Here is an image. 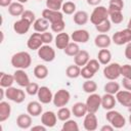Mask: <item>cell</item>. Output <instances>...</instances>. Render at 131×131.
Masks as SVG:
<instances>
[{
  "label": "cell",
  "instance_id": "obj_54",
  "mask_svg": "<svg viewBox=\"0 0 131 131\" xmlns=\"http://www.w3.org/2000/svg\"><path fill=\"white\" fill-rule=\"evenodd\" d=\"M115 128L114 126H112L111 124L110 125H103L101 128H100V131H113Z\"/></svg>",
  "mask_w": 131,
  "mask_h": 131
},
{
  "label": "cell",
  "instance_id": "obj_24",
  "mask_svg": "<svg viewBox=\"0 0 131 131\" xmlns=\"http://www.w3.org/2000/svg\"><path fill=\"white\" fill-rule=\"evenodd\" d=\"M89 59H90V55H89L88 51H86V50H80L78 52V54L74 56L75 64H77L79 67L86 66L87 62L89 61Z\"/></svg>",
  "mask_w": 131,
  "mask_h": 131
},
{
  "label": "cell",
  "instance_id": "obj_46",
  "mask_svg": "<svg viewBox=\"0 0 131 131\" xmlns=\"http://www.w3.org/2000/svg\"><path fill=\"white\" fill-rule=\"evenodd\" d=\"M94 75H95V73H94L91 69H89L87 66H84V67L81 69V76H82L84 79H86V80L91 79Z\"/></svg>",
  "mask_w": 131,
  "mask_h": 131
},
{
  "label": "cell",
  "instance_id": "obj_16",
  "mask_svg": "<svg viewBox=\"0 0 131 131\" xmlns=\"http://www.w3.org/2000/svg\"><path fill=\"white\" fill-rule=\"evenodd\" d=\"M14 81L16 82L17 85H19L20 87H26L29 83H30V78L28 76V74L25 72V70L21 69H17L14 73Z\"/></svg>",
  "mask_w": 131,
  "mask_h": 131
},
{
  "label": "cell",
  "instance_id": "obj_43",
  "mask_svg": "<svg viewBox=\"0 0 131 131\" xmlns=\"http://www.w3.org/2000/svg\"><path fill=\"white\" fill-rule=\"evenodd\" d=\"M124 8V1L123 0H110L108 10H123Z\"/></svg>",
  "mask_w": 131,
  "mask_h": 131
},
{
  "label": "cell",
  "instance_id": "obj_9",
  "mask_svg": "<svg viewBox=\"0 0 131 131\" xmlns=\"http://www.w3.org/2000/svg\"><path fill=\"white\" fill-rule=\"evenodd\" d=\"M85 103L87 105L88 113H94L95 114L98 111V108L101 106V96L95 92L91 93L87 97V100Z\"/></svg>",
  "mask_w": 131,
  "mask_h": 131
},
{
  "label": "cell",
  "instance_id": "obj_34",
  "mask_svg": "<svg viewBox=\"0 0 131 131\" xmlns=\"http://www.w3.org/2000/svg\"><path fill=\"white\" fill-rule=\"evenodd\" d=\"M108 15H110L111 21L116 25L121 24L124 19V16H123V13L121 10H108Z\"/></svg>",
  "mask_w": 131,
  "mask_h": 131
},
{
  "label": "cell",
  "instance_id": "obj_40",
  "mask_svg": "<svg viewBox=\"0 0 131 131\" xmlns=\"http://www.w3.org/2000/svg\"><path fill=\"white\" fill-rule=\"evenodd\" d=\"M63 0H46V7L51 10H60Z\"/></svg>",
  "mask_w": 131,
  "mask_h": 131
},
{
  "label": "cell",
  "instance_id": "obj_55",
  "mask_svg": "<svg viewBox=\"0 0 131 131\" xmlns=\"http://www.w3.org/2000/svg\"><path fill=\"white\" fill-rule=\"evenodd\" d=\"M11 3H12V1H11V0H0V5H1L2 7L9 6Z\"/></svg>",
  "mask_w": 131,
  "mask_h": 131
},
{
  "label": "cell",
  "instance_id": "obj_15",
  "mask_svg": "<svg viewBox=\"0 0 131 131\" xmlns=\"http://www.w3.org/2000/svg\"><path fill=\"white\" fill-rule=\"evenodd\" d=\"M116 99L123 106L131 107V91H129V90H119L116 93Z\"/></svg>",
  "mask_w": 131,
  "mask_h": 131
},
{
  "label": "cell",
  "instance_id": "obj_58",
  "mask_svg": "<svg viewBox=\"0 0 131 131\" xmlns=\"http://www.w3.org/2000/svg\"><path fill=\"white\" fill-rule=\"evenodd\" d=\"M16 1H17V2H20V3H23V4L28 2V0H16Z\"/></svg>",
  "mask_w": 131,
  "mask_h": 131
},
{
  "label": "cell",
  "instance_id": "obj_36",
  "mask_svg": "<svg viewBox=\"0 0 131 131\" xmlns=\"http://www.w3.org/2000/svg\"><path fill=\"white\" fill-rule=\"evenodd\" d=\"M82 88H83L84 92H86V93H88V94H91V93H94V92L97 90V84H96L93 80L88 79V80H86V81L83 83Z\"/></svg>",
  "mask_w": 131,
  "mask_h": 131
},
{
  "label": "cell",
  "instance_id": "obj_23",
  "mask_svg": "<svg viewBox=\"0 0 131 131\" xmlns=\"http://www.w3.org/2000/svg\"><path fill=\"white\" fill-rule=\"evenodd\" d=\"M42 105L41 102L39 101H30L27 105V112L30 114L32 117H38L42 114Z\"/></svg>",
  "mask_w": 131,
  "mask_h": 131
},
{
  "label": "cell",
  "instance_id": "obj_14",
  "mask_svg": "<svg viewBox=\"0 0 131 131\" xmlns=\"http://www.w3.org/2000/svg\"><path fill=\"white\" fill-rule=\"evenodd\" d=\"M37 96H38L39 101L41 103H44V104L50 103L52 101V99H53V94H52L51 90L47 86H41L39 88Z\"/></svg>",
  "mask_w": 131,
  "mask_h": 131
},
{
  "label": "cell",
  "instance_id": "obj_56",
  "mask_svg": "<svg viewBox=\"0 0 131 131\" xmlns=\"http://www.w3.org/2000/svg\"><path fill=\"white\" fill-rule=\"evenodd\" d=\"M4 94H5V90L3 89V87H1V89H0V95H1L0 99H3V97H4Z\"/></svg>",
  "mask_w": 131,
  "mask_h": 131
},
{
  "label": "cell",
  "instance_id": "obj_20",
  "mask_svg": "<svg viewBox=\"0 0 131 131\" xmlns=\"http://www.w3.org/2000/svg\"><path fill=\"white\" fill-rule=\"evenodd\" d=\"M117 99L116 96L114 94H110V93H105L103 96H101V106L104 110H113L114 106L116 105Z\"/></svg>",
  "mask_w": 131,
  "mask_h": 131
},
{
  "label": "cell",
  "instance_id": "obj_19",
  "mask_svg": "<svg viewBox=\"0 0 131 131\" xmlns=\"http://www.w3.org/2000/svg\"><path fill=\"white\" fill-rule=\"evenodd\" d=\"M111 43H112V39H111V37L108 36V35H106V34H99V35H97L96 37H95V39H94V44H95V46L96 47H98V48H107V47H110V45H111Z\"/></svg>",
  "mask_w": 131,
  "mask_h": 131
},
{
  "label": "cell",
  "instance_id": "obj_30",
  "mask_svg": "<svg viewBox=\"0 0 131 131\" xmlns=\"http://www.w3.org/2000/svg\"><path fill=\"white\" fill-rule=\"evenodd\" d=\"M97 59L98 61L101 63V64H108L111 62V59H112V53L108 49L106 48H102L98 51V54H97Z\"/></svg>",
  "mask_w": 131,
  "mask_h": 131
},
{
  "label": "cell",
  "instance_id": "obj_50",
  "mask_svg": "<svg viewBox=\"0 0 131 131\" xmlns=\"http://www.w3.org/2000/svg\"><path fill=\"white\" fill-rule=\"evenodd\" d=\"M122 85H123V87H124L126 90L131 91V79H129V78H124V77H123Z\"/></svg>",
  "mask_w": 131,
  "mask_h": 131
},
{
  "label": "cell",
  "instance_id": "obj_31",
  "mask_svg": "<svg viewBox=\"0 0 131 131\" xmlns=\"http://www.w3.org/2000/svg\"><path fill=\"white\" fill-rule=\"evenodd\" d=\"M14 76L13 75H9V74H5V73H0V86L3 88H8L11 87L12 84L14 83Z\"/></svg>",
  "mask_w": 131,
  "mask_h": 131
},
{
  "label": "cell",
  "instance_id": "obj_48",
  "mask_svg": "<svg viewBox=\"0 0 131 131\" xmlns=\"http://www.w3.org/2000/svg\"><path fill=\"white\" fill-rule=\"evenodd\" d=\"M121 76H123L124 78L131 79V66L130 64L121 66Z\"/></svg>",
  "mask_w": 131,
  "mask_h": 131
},
{
  "label": "cell",
  "instance_id": "obj_52",
  "mask_svg": "<svg viewBox=\"0 0 131 131\" xmlns=\"http://www.w3.org/2000/svg\"><path fill=\"white\" fill-rule=\"evenodd\" d=\"M46 128L47 127L42 124V125H36V126L31 127V130L32 131H46Z\"/></svg>",
  "mask_w": 131,
  "mask_h": 131
},
{
  "label": "cell",
  "instance_id": "obj_45",
  "mask_svg": "<svg viewBox=\"0 0 131 131\" xmlns=\"http://www.w3.org/2000/svg\"><path fill=\"white\" fill-rule=\"evenodd\" d=\"M20 18H24L26 20H28L29 23L31 24H34V21L36 20V17H35V13L31 10H25L23 12V14L20 15Z\"/></svg>",
  "mask_w": 131,
  "mask_h": 131
},
{
  "label": "cell",
  "instance_id": "obj_41",
  "mask_svg": "<svg viewBox=\"0 0 131 131\" xmlns=\"http://www.w3.org/2000/svg\"><path fill=\"white\" fill-rule=\"evenodd\" d=\"M57 118H58V120H60V121H67V120H69L70 119V117H71V111L68 108V107H66V106H62V107H59V110L57 111Z\"/></svg>",
  "mask_w": 131,
  "mask_h": 131
},
{
  "label": "cell",
  "instance_id": "obj_47",
  "mask_svg": "<svg viewBox=\"0 0 131 131\" xmlns=\"http://www.w3.org/2000/svg\"><path fill=\"white\" fill-rule=\"evenodd\" d=\"M89 69H91L95 74L98 72L99 68H100V62L98 61V59H89V61L86 64Z\"/></svg>",
  "mask_w": 131,
  "mask_h": 131
},
{
  "label": "cell",
  "instance_id": "obj_25",
  "mask_svg": "<svg viewBox=\"0 0 131 131\" xmlns=\"http://www.w3.org/2000/svg\"><path fill=\"white\" fill-rule=\"evenodd\" d=\"M72 113L76 118L85 117V115L88 113L86 103H84V102H76L72 107Z\"/></svg>",
  "mask_w": 131,
  "mask_h": 131
},
{
  "label": "cell",
  "instance_id": "obj_60",
  "mask_svg": "<svg viewBox=\"0 0 131 131\" xmlns=\"http://www.w3.org/2000/svg\"><path fill=\"white\" fill-rule=\"evenodd\" d=\"M39 1H40V0H39Z\"/></svg>",
  "mask_w": 131,
  "mask_h": 131
},
{
  "label": "cell",
  "instance_id": "obj_21",
  "mask_svg": "<svg viewBox=\"0 0 131 131\" xmlns=\"http://www.w3.org/2000/svg\"><path fill=\"white\" fill-rule=\"evenodd\" d=\"M70 36L67 34V33H63V32H60L56 35L55 39H54V42H55V46L58 48V49H64L69 43H70Z\"/></svg>",
  "mask_w": 131,
  "mask_h": 131
},
{
  "label": "cell",
  "instance_id": "obj_6",
  "mask_svg": "<svg viewBox=\"0 0 131 131\" xmlns=\"http://www.w3.org/2000/svg\"><path fill=\"white\" fill-rule=\"evenodd\" d=\"M5 96L9 100L15 102V103H21L26 98V93L24 90L15 88V87H8L5 90Z\"/></svg>",
  "mask_w": 131,
  "mask_h": 131
},
{
  "label": "cell",
  "instance_id": "obj_32",
  "mask_svg": "<svg viewBox=\"0 0 131 131\" xmlns=\"http://www.w3.org/2000/svg\"><path fill=\"white\" fill-rule=\"evenodd\" d=\"M34 76L39 80H43V79L47 78V76H48L47 67L44 64H37L34 68Z\"/></svg>",
  "mask_w": 131,
  "mask_h": 131
},
{
  "label": "cell",
  "instance_id": "obj_13",
  "mask_svg": "<svg viewBox=\"0 0 131 131\" xmlns=\"http://www.w3.org/2000/svg\"><path fill=\"white\" fill-rule=\"evenodd\" d=\"M57 115L52 111H47L42 114L41 116V123L46 126L47 128H52L55 126L57 122Z\"/></svg>",
  "mask_w": 131,
  "mask_h": 131
},
{
  "label": "cell",
  "instance_id": "obj_42",
  "mask_svg": "<svg viewBox=\"0 0 131 131\" xmlns=\"http://www.w3.org/2000/svg\"><path fill=\"white\" fill-rule=\"evenodd\" d=\"M61 10L64 14H73L76 11V4L72 1H67L62 4Z\"/></svg>",
  "mask_w": 131,
  "mask_h": 131
},
{
  "label": "cell",
  "instance_id": "obj_57",
  "mask_svg": "<svg viewBox=\"0 0 131 131\" xmlns=\"http://www.w3.org/2000/svg\"><path fill=\"white\" fill-rule=\"evenodd\" d=\"M127 29H129L130 31H131V18L129 19V21H128V25H127Z\"/></svg>",
  "mask_w": 131,
  "mask_h": 131
},
{
  "label": "cell",
  "instance_id": "obj_18",
  "mask_svg": "<svg viewBox=\"0 0 131 131\" xmlns=\"http://www.w3.org/2000/svg\"><path fill=\"white\" fill-rule=\"evenodd\" d=\"M31 23H29L28 20L24 19V18H20L16 21H14L13 24V31L18 34V35H24L26 33H28V31L30 30V27H31Z\"/></svg>",
  "mask_w": 131,
  "mask_h": 131
},
{
  "label": "cell",
  "instance_id": "obj_51",
  "mask_svg": "<svg viewBox=\"0 0 131 131\" xmlns=\"http://www.w3.org/2000/svg\"><path fill=\"white\" fill-rule=\"evenodd\" d=\"M125 57L128 59V60H131V42L127 43L126 47H125Z\"/></svg>",
  "mask_w": 131,
  "mask_h": 131
},
{
  "label": "cell",
  "instance_id": "obj_37",
  "mask_svg": "<svg viewBox=\"0 0 131 131\" xmlns=\"http://www.w3.org/2000/svg\"><path fill=\"white\" fill-rule=\"evenodd\" d=\"M63 51L69 56H75L80 51V48H79L78 43H76V42H70L69 45L63 49Z\"/></svg>",
  "mask_w": 131,
  "mask_h": 131
},
{
  "label": "cell",
  "instance_id": "obj_1",
  "mask_svg": "<svg viewBox=\"0 0 131 131\" xmlns=\"http://www.w3.org/2000/svg\"><path fill=\"white\" fill-rule=\"evenodd\" d=\"M42 17L46 18L50 23V28L54 33H60L66 28V23L63 20V13L59 10L44 9L42 11Z\"/></svg>",
  "mask_w": 131,
  "mask_h": 131
},
{
  "label": "cell",
  "instance_id": "obj_12",
  "mask_svg": "<svg viewBox=\"0 0 131 131\" xmlns=\"http://www.w3.org/2000/svg\"><path fill=\"white\" fill-rule=\"evenodd\" d=\"M43 44L44 43H43V40L41 37V33H39V32L33 33L27 41V46L31 50H38Z\"/></svg>",
  "mask_w": 131,
  "mask_h": 131
},
{
  "label": "cell",
  "instance_id": "obj_33",
  "mask_svg": "<svg viewBox=\"0 0 131 131\" xmlns=\"http://www.w3.org/2000/svg\"><path fill=\"white\" fill-rule=\"evenodd\" d=\"M66 75L71 79H76L79 76H81V67L77 64L69 66L66 70Z\"/></svg>",
  "mask_w": 131,
  "mask_h": 131
},
{
  "label": "cell",
  "instance_id": "obj_7",
  "mask_svg": "<svg viewBox=\"0 0 131 131\" xmlns=\"http://www.w3.org/2000/svg\"><path fill=\"white\" fill-rule=\"evenodd\" d=\"M103 76L107 80H116L121 76V66L118 62L108 63L103 69Z\"/></svg>",
  "mask_w": 131,
  "mask_h": 131
},
{
  "label": "cell",
  "instance_id": "obj_26",
  "mask_svg": "<svg viewBox=\"0 0 131 131\" xmlns=\"http://www.w3.org/2000/svg\"><path fill=\"white\" fill-rule=\"evenodd\" d=\"M89 19V15L86 11L84 10H79V11H76L74 13V16H73V20L76 25L78 26H83V25H86L87 21Z\"/></svg>",
  "mask_w": 131,
  "mask_h": 131
},
{
  "label": "cell",
  "instance_id": "obj_4",
  "mask_svg": "<svg viewBox=\"0 0 131 131\" xmlns=\"http://www.w3.org/2000/svg\"><path fill=\"white\" fill-rule=\"evenodd\" d=\"M108 17H110V15H108V10H107V8H105L104 6L98 5V6H96V7L93 9L92 13L90 14V21H91L94 26H96V25L102 23L103 20L107 19Z\"/></svg>",
  "mask_w": 131,
  "mask_h": 131
},
{
  "label": "cell",
  "instance_id": "obj_29",
  "mask_svg": "<svg viewBox=\"0 0 131 131\" xmlns=\"http://www.w3.org/2000/svg\"><path fill=\"white\" fill-rule=\"evenodd\" d=\"M11 114V105L6 101L0 102V122L6 121Z\"/></svg>",
  "mask_w": 131,
  "mask_h": 131
},
{
  "label": "cell",
  "instance_id": "obj_53",
  "mask_svg": "<svg viewBox=\"0 0 131 131\" xmlns=\"http://www.w3.org/2000/svg\"><path fill=\"white\" fill-rule=\"evenodd\" d=\"M86 1L90 6H98L99 3L101 2V0H86Z\"/></svg>",
  "mask_w": 131,
  "mask_h": 131
},
{
  "label": "cell",
  "instance_id": "obj_22",
  "mask_svg": "<svg viewBox=\"0 0 131 131\" xmlns=\"http://www.w3.org/2000/svg\"><path fill=\"white\" fill-rule=\"evenodd\" d=\"M16 125L20 129H29L32 126V116L29 114H20L16 118Z\"/></svg>",
  "mask_w": 131,
  "mask_h": 131
},
{
  "label": "cell",
  "instance_id": "obj_44",
  "mask_svg": "<svg viewBox=\"0 0 131 131\" xmlns=\"http://www.w3.org/2000/svg\"><path fill=\"white\" fill-rule=\"evenodd\" d=\"M39 85L37 83H34V82H30L27 86H26V91L29 95H36L39 91Z\"/></svg>",
  "mask_w": 131,
  "mask_h": 131
},
{
  "label": "cell",
  "instance_id": "obj_10",
  "mask_svg": "<svg viewBox=\"0 0 131 131\" xmlns=\"http://www.w3.org/2000/svg\"><path fill=\"white\" fill-rule=\"evenodd\" d=\"M38 56L42 60H44L46 62H50V61L54 60V58H55V50L49 44L42 45L38 49Z\"/></svg>",
  "mask_w": 131,
  "mask_h": 131
},
{
  "label": "cell",
  "instance_id": "obj_5",
  "mask_svg": "<svg viewBox=\"0 0 131 131\" xmlns=\"http://www.w3.org/2000/svg\"><path fill=\"white\" fill-rule=\"evenodd\" d=\"M70 99H71L70 92L66 89H59L53 95L52 102L56 107H62V106H66L69 103Z\"/></svg>",
  "mask_w": 131,
  "mask_h": 131
},
{
  "label": "cell",
  "instance_id": "obj_35",
  "mask_svg": "<svg viewBox=\"0 0 131 131\" xmlns=\"http://www.w3.org/2000/svg\"><path fill=\"white\" fill-rule=\"evenodd\" d=\"M103 89H104L105 93H110V94H114L115 95L120 90V85L117 82H115V80H110V82H107L104 85Z\"/></svg>",
  "mask_w": 131,
  "mask_h": 131
},
{
  "label": "cell",
  "instance_id": "obj_2",
  "mask_svg": "<svg viewBox=\"0 0 131 131\" xmlns=\"http://www.w3.org/2000/svg\"><path fill=\"white\" fill-rule=\"evenodd\" d=\"M11 66L14 67L15 69H21V70H26L28 69L31 63H32V57L31 55L26 52V51H19L14 53L11 56Z\"/></svg>",
  "mask_w": 131,
  "mask_h": 131
},
{
  "label": "cell",
  "instance_id": "obj_28",
  "mask_svg": "<svg viewBox=\"0 0 131 131\" xmlns=\"http://www.w3.org/2000/svg\"><path fill=\"white\" fill-rule=\"evenodd\" d=\"M33 27H34V30L36 32H39V33H43V32H46L49 28V21L44 18V17H40V18H37L34 24H33Z\"/></svg>",
  "mask_w": 131,
  "mask_h": 131
},
{
  "label": "cell",
  "instance_id": "obj_27",
  "mask_svg": "<svg viewBox=\"0 0 131 131\" xmlns=\"http://www.w3.org/2000/svg\"><path fill=\"white\" fill-rule=\"evenodd\" d=\"M24 11H25L24 4L20 3V2H17V1L16 2H12L8 6V12L12 16H20Z\"/></svg>",
  "mask_w": 131,
  "mask_h": 131
},
{
  "label": "cell",
  "instance_id": "obj_3",
  "mask_svg": "<svg viewBox=\"0 0 131 131\" xmlns=\"http://www.w3.org/2000/svg\"><path fill=\"white\" fill-rule=\"evenodd\" d=\"M105 119L116 129H121L126 124V119L124 118V116L117 111L110 110L105 115Z\"/></svg>",
  "mask_w": 131,
  "mask_h": 131
},
{
  "label": "cell",
  "instance_id": "obj_11",
  "mask_svg": "<svg viewBox=\"0 0 131 131\" xmlns=\"http://www.w3.org/2000/svg\"><path fill=\"white\" fill-rule=\"evenodd\" d=\"M83 126H84L85 130H87V131H94L97 129L98 121H97V118L94 113H87L85 115L84 121H83Z\"/></svg>",
  "mask_w": 131,
  "mask_h": 131
},
{
  "label": "cell",
  "instance_id": "obj_39",
  "mask_svg": "<svg viewBox=\"0 0 131 131\" xmlns=\"http://www.w3.org/2000/svg\"><path fill=\"white\" fill-rule=\"evenodd\" d=\"M61 129H62V131H78L79 126H78V123L76 121L69 119V120L64 121Z\"/></svg>",
  "mask_w": 131,
  "mask_h": 131
},
{
  "label": "cell",
  "instance_id": "obj_49",
  "mask_svg": "<svg viewBox=\"0 0 131 131\" xmlns=\"http://www.w3.org/2000/svg\"><path fill=\"white\" fill-rule=\"evenodd\" d=\"M41 37H42V40H43V43L44 44H50L53 41V35H52V33H49L47 31L41 33Z\"/></svg>",
  "mask_w": 131,
  "mask_h": 131
},
{
  "label": "cell",
  "instance_id": "obj_38",
  "mask_svg": "<svg viewBox=\"0 0 131 131\" xmlns=\"http://www.w3.org/2000/svg\"><path fill=\"white\" fill-rule=\"evenodd\" d=\"M111 28H112V21H111L108 18L95 26V29H96L99 33H101V34L107 33V32L111 30Z\"/></svg>",
  "mask_w": 131,
  "mask_h": 131
},
{
  "label": "cell",
  "instance_id": "obj_17",
  "mask_svg": "<svg viewBox=\"0 0 131 131\" xmlns=\"http://www.w3.org/2000/svg\"><path fill=\"white\" fill-rule=\"evenodd\" d=\"M89 38H90V36H89L88 31L83 30V29L76 30L71 35V39L76 43H86L89 41Z\"/></svg>",
  "mask_w": 131,
  "mask_h": 131
},
{
  "label": "cell",
  "instance_id": "obj_8",
  "mask_svg": "<svg viewBox=\"0 0 131 131\" xmlns=\"http://www.w3.org/2000/svg\"><path fill=\"white\" fill-rule=\"evenodd\" d=\"M112 41L117 45H123L131 42V31L126 28L122 31L116 32L112 37Z\"/></svg>",
  "mask_w": 131,
  "mask_h": 131
},
{
  "label": "cell",
  "instance_id": "obj_59",
  "mask_svg": "<svg viewBox=\"0 0 131 131\" xmlns=\"http://www.w3.org/2000/svg\"><path fill=\"white\" fill-rule=\"evenodd\" d=\"M129 123H130V125H131V115L129 116Z\"/></svg>",
  "mask_w": 131,
  "mask_h": 131
}]
</instances>
